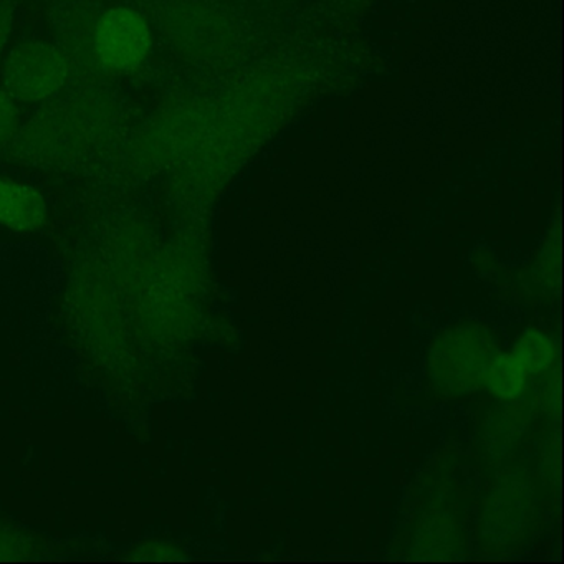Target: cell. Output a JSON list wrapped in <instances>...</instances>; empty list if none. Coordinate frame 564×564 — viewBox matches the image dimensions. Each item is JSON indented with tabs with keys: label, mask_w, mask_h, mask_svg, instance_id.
<instances>
[{
	"label": "cell",
	"mask_w": 564,
	"mask_h": 564,
	"mask_svg": "<svg viewBox=\"0 0 564 564\" xmlns=\"http://www.w3.org/2000/svg\"><path fill=\"white\" fill-rule=\"evenodd\" d=\"M94 95L67 100L62 95L41 107V113L24 121L11 154H24L45 163V160L87 154L98 148L107 141L115 120L110 101Z\"/></svg>",
	"instance_id": "obj_1"
},
{
	"label": "cell",
	"mask_w": 564,
	"mask_h": 564,
	"mask_svg": "<svg viewBox=\"0 0 564 564\" xmlns=\"http://www.w3.org/2000/svg\"><path fill=\"white\" fill-rule=\"evenodd\" d=\"M74 65L57 42L24 37L12 42L0 64V87L24 108H41L68 90Z\"/></svg>",
	"instance_id": "obj_2"
},
{
	"label": "cell",
	"mask_w": 564,
	"mask_h": 564,
	"mask_svg": "<svg viewBox=\"0 0 564 564\" xmlns=\"http://www.w3.org/2000/svg\"><path fill=\"white\" fill-rule=\"evenodd\" d=\"M87 42L100 70L115 77H131L153 58L154 28L134 6H110L95 15Z\"/></svg>",
	"instance_id": "obj_3"
},
{
	"label": "cell",
	"mask_w": 564,
	"mask_h": 564,
	"mask_svg": "<svg viewBox=\"0 0 564 564\" xmlns=\"http://www.w3.org/2000/svg\"><path fill=\"white\" fill-rule=\"evenodd\" d=\"M48 219V203L29 181L0 173V226L15 232H34Z\"/></svg>",
	"instance_id": "obj_4"
},
{
	"label": "cell",
	"mask_w": 564,
	"mask_h": 564,
	"mask_svg": "<svg viewBox=\"0 0 564 564\" xmlns=\"http://www.w3.org/2000/svg\"><path fill=\"white\" fill-rule=\"evenodd\" d=\"M24 107L0 87V154L11 153L24 127Z\"/></svg>",
	"instance_id": "obj_5"
},
{
	"label": "cell",
	"mask_w": 564,
	"mask_h": 564,
	"mask_svg": "<svg viewBox=\"0 0 564 564\" xmlns=\"http://www.w3.org/2000/svg\"><path fill=\"white\" fill-rule=\"evenodd\" d=\"M18 31V11L11 0H0V64L4 61L9 47L15 41Z\"/></svg>",
	"instance_id": "obj_6"
}]
</instances>
